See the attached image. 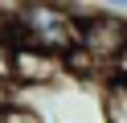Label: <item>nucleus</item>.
Here are the masks:
<instances>
[{
  "label": "nucleus",
  "instance_id": "obj_1",
  "mask_svg": "<svg viewBox=\"0 0 127 123\" xmlns=\"http://www.w3.org/2000/svg\"><path fill=\"white\" fill-rule=\"evenodd\" d=\"M78 16V49L111 78V66L127 45V21L119 12H98V8H74Z\"/></svg>",
  "mask_w": 127,
  "mask_h": 123
},
{
  "label": "nucleus",
  "instance_id": "obj_2",
  "mask_svg": "<svg viewBox=\"0 0 127 123\" xmlns=\"http://www.w3.org/2000/svg\"><path fill=\"white\" fill-rule=\"evenodd\" d=\"M58 78H66L62 57L41 53V49H12L8 53V82L12 86H53Z\"/></svg>",
  "mask_w": 127,
  "mask_h": 123
},
{
  "label": "nucleus",
  "instance_id": "obj_3",
  "mask_svg": "<svg viewBox=\"0 0 127 123\" xmlns=\"http://www.w3.org/2000/svg\"><path fill=\"white\" fill-rule=\"evenodd\" d=\"M111 78H119V82H127V45H123V53L115 57V66H111Z\"/></svg>",
  "mask_w": 127,
  "mask_h": 123
},
{
  "label": "nucleus",
  "instance_id": "obj_4",
  "mask_svg": "<svg viewBox=\"0 0 127 123\" xmlns=\"http://www.w3.org/2000/svg\"><path fill=\"white\" fill-rule=\"evenodd\" d=\"M17 103V86H12V82H4V86H0V111H4V107H12Z\"/></svg>",
  "mask_w": 127,
  "mask_h": 123
},
{
  "label": "nucleus",
  "instance_id": "obj_5",
  "mask_svg": "<svg viewBox=\"0 0 127 123\" xmlns=\"http://www.w3.org/2000/svg\"><path fill=\"white\" fill-rule=\"evenodd\" d=\"M8 12H12V8H0V29H4V25H8Z\"/></svg>",
  "mask_w": 127,
  "mask_h": 123
}]
</instances>
